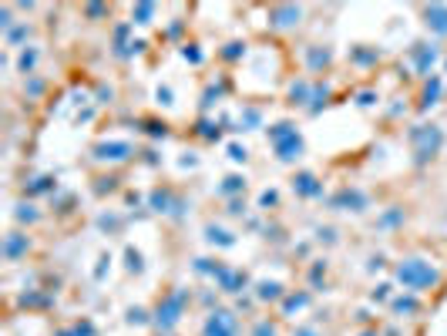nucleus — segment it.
<instances>
[{
	"label": "nucleus",
	"instance_id": "obj_39",
	"mask_svg": "<svg viewBox=\"0 0 447 336\" xmlns=\"http://www.w3.org/2000/svg\"><path fill=\"white\" fill-rule=\"evenodd\" d=\"M24 88H27V94H41L44 91V81H27Z\"/></svg>",
	"mask_w": 447,
	"mask_h": 336
},
{
	"label": "nucleus",
	"instance_id": "obj_5",
	"mask_svg": "<svg viewBox=\"0 0 447 336\" xmlns=\"http://www.w3.org/2000/svg\"><path fill=\"white\" fill-rule=\"evenodd\" d=\"M202 336H239V320L229 309H212L202 326Z\"/></svg>",
	"mask_w": 447,
	"mask_h": 336
},
{
	"label": "nucleus",
	"instance_id": "obj_36",
	"mask_svg": "<svg viewBox=\"0 0 447 336\" xmlns=\"http://www.w3.org/2000/svg\"><path fill=\"white\" fill-rule=\"evenodd\" d=\"M373 101H377V94H373V91H360V94H356V105L370 108V105H373Z\"/></svg>",
	"mask_w": 447,
	"mask_h": 336
},
{
	"label": "nucleus",
	"instance_id": "obj_28",
	"mask_svg": "<svg viewBox=\"0 0 447 336\" xmlns=\"http://www.w3.org/2000/svg\"><path fill=\"white\" fill-rule=\"evenodd\" d=\"M390 306H394V313H397V316H403V313H414V309H417V299H414V296H397Z\"/></svg>",
	"mask_w": 447,
	"mask_h": 336
},
{
	"label": "nucleus",
	"instance_id": "obj_23",
	"mask_svg": "<svg viewBox=\"0 0 447 336\" xmlns=\"http://www.w3.org/2000/svg\"><path fill=\"white\" fill-rule=\"evenodd\" d=\"M256 296H259V299H283V286H279L276 279H273V283H269V279H262L259 290H256Z\"/></svg>",
	"mask_w": 447,
	"mask_h": 336
},
{
	"label": "nucleus",
	"instance_id": "obj_6",
	"mask_svg": "<svg viewBox=\"0 0 447 336\" xmlns=\"http://www.w3.org/2000/svg\"><path fill=\"white\" fill-rule=\"evenodd\" d=\"M299 24H303V7H296V4H273L269 7V27L293 31Z\"/></svg>",
	"mask_w": 447,
	"mask_h": 336
},
{
	"label": "nucleus",
	"instance_id": "obj_24",
	"mask_svg": "<svg viewBox=\"0 0 447 336\" xmlns=\"http://www.w3.org/2000/svg\"><path fill=\"white\" fill-rule=\"evenodd\" d=\"M24 37H31V24H27V20H24V24H17V27H11V31L4 34V41H7L11 47H17Z\"/></svg>",
	"mask_w": 447,
	"mask_h": 336
},
{
	"label": "nucleus",
	"instance_id": "obj_29",
	"mask_svg": "<svg viewBox=\"0 0 447 336\" xmlns=\"http://www.w3.org/2000/svg\"><path fill=\"white\" fill-rule=\"evenodd\" d=\"M252 336H279V330H276V323H273V320H256Z\"/></svg>",
	"mask_w": 447,
	"mask_h": 336
},
{
	"label": "nucleus",
	"instance_id": "obj_38",
	"mask_svg": "<svg viewBox=\"0 0 447 336\" xmlns=\"http://www.w3.org/2000/svg\"><path fill=\"white\" fill-rule=\"evenodd\" d=\"M84 14H88V17H101V14H108V11H105L101 4H88V7H84Z\"/></svg>",
	"mask_w": 447,
	"mask_h": 336
},
{
	"label": "nucleus",
	"instance_id": "obj_14",
	"mask_svg": "<svg viewBox=\"0 0 447 336\" xmlns=\"http://www.w3.org/2000/svg\"><path fill=\"white\" fill-rule=\"evenodd\" d=\"M441 94H444V81H441L437 75H431L427 81H424V91H420V111L441 105Z\"/></svg>",
	"mask_w": 447,
	"mask_h": 336
},
{
	"label": "nucleus",
	"instance_id": "obj_44",
	"mask_svg": "<svg viewBox=\"0 0 447 336\" xmlns=\"http://www.w3.org/2000/svg\"><path fill=\"white\" fill-rule=\"evenodd\" d=\"M360 336H380V333H377V330H367V333H360Z\"/></svg>",
	"mask_w": 447,
	"mask_h": 336
},
{
	"label": "nucleus",
	"instance_id": "obj_40",
	"mask_svg": "<svg viewBox=\"0 0 447 336\" xmlns=\"http://www.w3.org/2000/svg\"><path fill=\"white\" fill-rule=\"evenodd\" d=\"M293 336H320V330H313V326H299Z\"/></svg>",
	"mask_w": 447,
	"mask_h": 336
},
{
	"label": "nucleus",
	"instance_id": "obj_37",
	"mask_svg": "<svg viewBox=\"0 0 447 336\" xmlns=\"http://www.w3.org/2000/svg\"><path fill=\"white\" fill-rule=\"evenodd\" d=\"M403 219V209H397V212H387L384 219H380V226H394V222H401Z\"/></svg>",
	"mask_w": 447,
	"mask_h": 336
},
{
	"label": "nucleus",
	"instance_id": "obj_1",
	"mask_svg": "<svg viewBox=\"0 0 447 336\" xmlns=\"http://www.w3.org/2000/svg\"><path fill=\"white\" fill-rule=\"evenodd\" d=\"M394 279L410 292H427V290H437V286H441V269H437L431 259L407 256V259H401L394 266Z\"/></svg>",
	"mask_w": 447,
	"mask_h": 336
},
{
	"label": "nucleus",
	"instance_id": "obj_19",
	"mask_svg": "<svg viewBox=\"0 0 447 336\" xmlns=\"http://www.w3.org/2000/svg\"><path fill=\"white\" fill-rule=\"evenodd\" d=\"M239 192H246V175H226L219 195H239Z\"/></svg>",
	"mask_w": 447,
	"mask_h": 336
},
{
	"label": "nucleus",
	"instance_id": "obj_12",
	"mask_svg": "<svg viewBox=\"0 0 447 336\" xmlns=\"http://www.w3.org/2000/svg\"><path fill=\"white\" fill-rule=\"evenodd\" d=\"M293 192L303 199H323V182L313 172H296L293 175Z\"/></svg>",
	"mask_w": 447,
	"mask_h": 336
},
{
	"label": "nucleus",
	"instance_id": "obj_3",
	"mask_svg": "<svg viewBox=\"0 0 447 336\" xmlns=\"http://www.w3.org/2000/svg\"><path fill=\"white\" fill-rule=\"evenodd\" d=\"M266 138H269V145H273V152H276L279 162H296L299 155H303V135H299V128L293 122H276L266 128Z\"/></svg>",
	"mask_w": 447,
	"mask_h": 336
},
{
	"label": "nucleus",
	"instance_id": "obj_4",
	"mask_svg": "<svg viewBox=\"0 0 447 336\" xmlns=\"http://www.w3.org/2000/svg\"><path fill=\"white\" fill-rule=\"evenodd\" d=\"M186 299H188V292H186V290L169 292V296H165V299L158 303V309H155V323H158L162 330L175 326V323H179V316H182V309H186Z\"/></svg>",
	"mask_w": 447,
	"mask_h": 336
},
{
	"label": "nucleus",
	"instance_id": "obj_10",
	"mask_svg": "<svg viewBox=\"0 0 447 336\" xmlns=\"http://www.w3.org/2000/svg\"><path fill=\"white\" fill-rule=\"evenodd\" d=\"M330 205H333V209H343V212H363V209H367V195H363L360 188H346V185H343L337 195L330 199Z\"/></svg>",
	"mask_w": 447,
	"mask_h": 336
},
{
	"label": "nucleus",
	"instance_id": "obj_41",
	"mask_svg": "<svg viewBox=\"0 0 447 336\" xmlns=\"http://www.w3.org/2000/svg\"><path fill=\"white\" fill-rule=\"evenodd\" d=\"M158 101H162V105H171V91H169V88H158Z\"/></svg>",
	"mask_w": 447,
	"mask_h": 336
},
{
	"label": "nucleus",
	"instance_id": "obj_31",
	"mask_svg": "<svg viewBox=\"0 0 447 336\" xmlns=\"http://www.w3.org/2000/svg\"><path fill=\"white\" fill-rule=\"evenodd\" d=\"M141 124H145V131H148L152 138H165V135H169V124H165V122H141Z\"/></svg>",
	"mask_w": 447,
	"mask_h": 336
},
{
	"label": "nucleus",
	"instance_id": "obj_2",
	"mask_svg": "<svg viewBox=\"0 0 447 336\" xmlns=\"http://www.w3.org/2000/svg\"><path fill=\"white\" fill-rule=\"evenodd\" d=\"M407 141H410V152H414V162L417 165H427L434 162L441 148H444V128L434 122H424V124H414L407 131Z\"/></svg>",
	"mask_w": 447,
	"mask_h": 336
},
{
	"label": "nucleus",
	"instance_id": "obj_42",
	"mask_svg": "<svg viewBox=\"0 0 447 336\" xmlns=\"http://www.w3.org/2000/svg\"><path fill=\"white\" fill-rule=\"evenodd\" d=\"M262 205H276V192H262Z\"/></svg>",
	"mask_w": 447,
	"mask_h": 336
},
{
	"label": "nucleus",
	"instance_id": "obj_26",
	"mask_svg": "<svg viewBox=\"0 0 447 336\" xmlns=\"http://www.w3.org/2000/svg\"><path fill=\"white\" fill-rule=\"evenodd\" d=\"M195 135L205 138V141H219V124L209 122V118H202V122L195 124Z\"/></svg>",
	"mask_w": 447,
	"mask_h": 336
},
{
	"label": "nucleus",
	"instance_id": "obj_22",
	"mask_svg": "<svg viewBox=\"0 0 447 336\" xmlns=\"http://www.w3.org/2000/svg\"><path fill=\"white\" fill-rule=\"evenodd\" d=\"M155 4H138V7H131V24H152L155 17Z\"/></svg>",
	"mask_w": 447,
	"mask_h": 336
},
{
	"label": "nucleus",
	"instance_id": "obj_15",
	"mask_svg": "<svg viewBox=\"0 0 447 336\" xmlns=\"http://www.w3.org/2000/svg\"><path fill=\"white\" fill-rule=\"evenodd\" d=\"M309 94H313V81H306V77H296L293 84H290V91H286V98H290V105L306 108L309 105Z\"/></svg>",
	"mask_w": 447,
	"mask_h": 336
},
{
	"label": "nucleus",
	"instance_id": "obj_17",
	"mask_svg": "<svg viewBox=\"0 0 447 336\" xmlns=\"http://www.w3.org/2000/svg\"><path fill=\"white\" fill-rule=\"evenodd\" d=\"M350 61H354L356 67H370V64L380 61V51L370 44H356V47H350Z\"/></svg>",
	"mask_w": 447,
	"mask_h": 336
},
{
	"label": "nucleus",
	"instance_id": "obj_30",
	"mask_svg": "<svg viewBox=\"0 0 447 336\" xmlns=\"http://www.w3.org/2000/svg\"><path fill=\"white\" fill-rule=\"evenodd\" d=\"M205 232H209V243H219V245H232V243H235L229 232H226V229H216V226H209Z\"/></svg>",
	"mask_w": 447,
	"mask_h": 336
},
{
	"label": "nucleus",
	"instance_id": "obj_35",
	"mask_svg": "<svg viewBox=\"0 0 447 336\" xmlns=\"http://www.w3.org/2000/svg\"><path fill=\"white\" fill-rule=\"evenodd\" d=\"M229 158H232V162H246L249 148H246V145H229Z\"/></svg>",
	"mask_w": 447,
	"mask_h": 336
},
{
	"label": "nucleus",
	"instance_id": "obj_20",
	"mask_svg": "<svg viewBox=\"0 0 447 336\" xmlns=\"http://www.w3.org/2000/svg\"><path fill=\"white\" fill-rule=\"evenodd\" d=\"M34 64H37V47H24V51H20V61H17V71L31 77L34 75Z\"/></svg>",
	"mask_w": 447,
	"mask_h": 336
},
{
	"label": "nucleus",
	"instance_id": "obj_9",
	"mask_svg": "<svg viewBox=\"0 0 447 336\" xmlns=\"http://www.w3.org/2000/svg\"><path fill=\"white\" fill-rule=\"evenodd\" d=\"M420 17H424V27L431 34L447 37V4H424V7H420Z\"/></svg>",
	"mask_w": 447,
	"mask_h": 336
},
{
	"label": "nucleus",
	"instance_id": "obj_34",
	"mask_svg": "<svg viewBox=\"0 0 447 336\" xmlns=\"http://www.w3.org/2000/svg\"><path fill=\"white\" fill-rule=\"evenodd\" d=\"M306 303H309V296L306 292H299V296H286V303L283 306H286V309H303Z\"/></svg>",
	"mask_w": 447,
	"mask_h": 336
},
{
	"label": "nucleus",
	"instance_id": "obj_18",
	"mask_svg": "<svg viewBox=\"0 0 447 336\" xmlns=\"http://www.w3.org/2000/svg\"><path fill=\"white\" fill-rule=\"evenodd\" d=\"M330 84H320V81H313V94H309V105H306V111L309 115H316L320 108H326V101H330Z\"/></svg>",
	"mask_w": 447,
	"mask_h": 336
},
{
	"label": "nucleus",
	"instance_id": "obj_13",
	"mask_svg": "<svg viewBox=\"0 0 447 336\" xmlns=\"http://www.w3.org/2000/svg\"><path fill=\"white\" fill-rule=\"evenodd\" d=\"M27 249H31V239H27L24 232H7V235H4V259L14 262V259H20Z\"/></svg>",
	"mask_w": 447,
	"mask_h": 336
},
{
	"label": "nucleus",
	"instance_id": "obj_25",
	"mask_svg": "<svg viewBox=\"0 0 447 336\" xmlns=\"http://www.w3.org/2000/svg\"><path fill=\"white\" fill-rule=\"evenodd\" d=\"M219 58L222 61H239V58H246V44L242 41H232V44H226L219 51Z\"/></svg>",
	"mask_w": 447,
	"mask_h": 336
},
{
	"label": "nucleus",
	"instance_id": "obj_43",
	"mask_svg": "<svg viewBox=\"0 0 447 336\" xmlns=\"http://www.w3.org/2000/svg\"><path fill=\"white\" fill-rule=\"evenodd\" d=\"M387 290H390V286H377V292H373V299H387Z\"/></svg>",
	"mask_w": 447,
	"mask_h": 336
},
{
	"label": "nucleus",
	"instance_id": "obj_7",
	"mask_svg": "<svg viewBox=\"0 0 447 336\" xmlns=\"http://www.w3.org/2000/svg\"><path fill=\"white\" fill-rule=\"evenodd\" d=\"M407 58H410V64H414L417 75L427 77L434 71V64L441 61V47H437V44H424V41H420V44H414L410 51H407Z\"/></svg>",
	"mask_w": 447,
	"mask_h": 336
},
{
	"label": "nucleus",
	"instance_id": "obj_32",
	"mask_svg": "<svg viewBox=\"0 0 447 336\" xmlns=\"http://www.w3.org/2000/svg\"><path fill=\"white\" fill-rule=\"evenodd\" d=\"M41 215H37V209L34 205H17V222H37Z\"/></svg>",
	"mask_w": 447,
	"mask_h": 336
},
{
	"label": "nucleus",
	"instance_id": "obj_16",
	"mask_svg": "<svg viewBox=\"0 0 447 336\" xmlns=\"http://www.w3.org/2000/svg\"><path fill=\"white\" fill-rule=\"evenodd\" d=\"M152 209H155V212L171 215V212H179V209H182V202L175 199L169 188H155V192H152Z\"/></svg>",
	"mask_w": 447,
	"mask_h": 336
},
{
	"label": "nucleus",
	"instance_id": "obj_21",
	"mask_svg": "<svg viewBox=\"0 0 447 336\" xmlns=\"http://www.w3.org/2000/svg\"><path fill=\"white\" fill-rule=\"evenodd\" d=\"M259 122H262V111H259V108H246V111L239 115V128H242V131H252V128H259Z\"/></svg>",
	"mask_w": 447,
	"mask_h": 336
},
{
	"label": "nucleus",
	"instance_id": "obj_27",
	"mask_svg": "<svg viewBox=\"0 0 447 336\" xmlns=\"http://www.w3.org/2000/svg\"><path fill=\"white\" fill-rule=\"evenodd\" d=\"M54 188V179L51 175H41V179H34L31 185H27V195H41V192H51Z\"/></svg>",
	"mask_w": 447,
	"mask_h": 336
},
{
	"label": "nucleus",
	"instance_id": "obj_33",
	"mask_svg": "<svg viewBox=\"0 0 447 336\" xmlns=\"http://www.w3.org/2000/svg\"><path fill=\"white\" fill-rule=\"evenodd\" d=\"M182 58H186V61H192V64H202L199 44H186V47H182Z\"/></svg>",
	"mask_w": 447,
	"mask_h": 336
},
{
	"label": "nucleus",
	"instance_id": "obj_8",
	"mask_svg": "<svg viewBox=\"0 0 447 336\" xmlns=\"http://www.w3.org/2000/svg\"><path fill=\"white\" fill-rule=\"evenodd\" d=\"M131 155H135V148H131L128 141H101V145H94V158H98V162H105V165L128 162Z\"/></svg>",
	"mask_w": 447,
	"mask_h": 336
},
{
	"label": "nucleus",
	"instance_id": "obj_11",
	"mask_svg": "<svg viewBox=\"0 0 447 336\" xmlns=\"http://www.w3.org/2000/svg\"><path fill=\"white\" fill-rule=\"evenodd\" d=\"M303 61H306L309 75H323L326 67L333 64V51H330V47H320V44H309L306 51H303Z\"/></svg>",
	"mask_w": 447,
	"mask_h": 336
}]
</instances>
